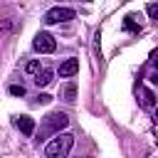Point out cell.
Instances as JSON below:
<instances>
[{
  "mask_svg": "<svg viewBox=\"0 0 158 158\" xmlns=\"http://www.w3.org/2000/svg\"><path fill=\"white\" fill-rule=\"evenodd\" d=\"M156 72H158V69H156Z\"/></svg>",
  "mask_w": 158,
  "mask_h": 158,
  "instance_id": "17",
  "label": "cell"
},
{
  "mask_svg": "<svg viewBox=\"0 0 158 158\" xmlns=\"http://www.w3.org/2000/svg\"><path fill=\"white\" fill-rule=\"evenodd\" d=\"M67 123H69L67 114H62V111H52V114H47V116H44V121H42V131H40L37 141L42 143V141H44V136H49V133L59 136V131H62V128H67Z\"/></svg>",
  "mask_w": 158,
  "mask_h": 158,
  "instance_id": "2",
  "label": "cell"
},
{
  "mask_svg": "<svg viewBox=\"0 0 158 158\" xmlns=\"http://www.w3.org/2000/svg\"><path fill=\"white\" fill-rule=\"evenodd\" d=\"M32 47H35L40 54H49V52H54V47H57V40H54L49 32H37V35H35V42H32Z\"/></svg>",
  "mask_w": 158,
  "mask_h": 158,
  "instance_id": "4",
  "label": "cell"
},
{
  "mask_svg": "<svg viewBox=\"0 0 158 158\" xmlns=\"http://www.w3.org/2000/svg\"><path fill=\"white\" fill-rule=\"evenodd\" d=\"M49 81H52V72H49V69H40L37 77H35V84H37V86H47Z\"/></svg>",
  "mask_w": 158,
  "mask_h": 158,
  "instance_id": "8",
  "label": "cell"
},
{
  "mask_svg": "<svg viewBox=\"0 0 158 158\" xmlns=\"http://www.w3.org/2000/svg\"><path fill=\"white\" fill-rule=\"evenodd\" d=\"M123 27H126V30H131V32H138V30H141V27H138V25L133 22V17H126V22H123Z\"/></svg>",
  "mask_w": 158,
  "mask_h": 158,
  "instance_id": "12",
  "label": "cell"
},
{
  "mask_svg": "<svg viewBox=\"0 0 158 158\" xmlns=\"http://www.w3.org/2000/svg\"><path fill=\"white\" fill-rule=\"evenodd\" d=\"M67 20H74V10L72 7H49L44 12V25H59V22H67Z\"/></svg>",
  "mask_w": 158,
  "mask_h": 158,
  "instance_id": "3",
  "label": "cell"
},
{
  "mask_svg": "<svg viewBox=\"0 0 158 158\" xmlns=\"http://www.w3.org/2000/svg\"><path fill=\"white\" fill-rule=\"evenodd\" d=\"M77 72H79V59H74V57H69L59 64V77H74Z\"/></svg>",
  "mask_w": 158,
  "mask_h": 158,
  "instance_id": "5",
  "label": "cell"
},
{
  "mask_svg": "<svg viewBox=\"0 0 158 158\" xmlns=\"http://www.w3.org/2000/svg\"><path fill=\"white\" fill-rule=\"evenodd\" d=\"M49 101H52L49 94H37V104H49Z\"/></svg>",
  "mask_w": 158,
  "mask_h": 158,
  "instance_id": "14",
  "label": "cell"
},
{
  "mask_svg": "<svg viewBox=\"0 0 158 158\" xmlns=\"http://www.w3.org/2000/svg\"><path fill=\"white\" fill-rule=\"evenodd\" d=\"M72 146H74V136H72V133H59V136H54V138L47 143L44 156H47V158H67L69 151H72Z\"/></svg>",
  "mask_w": 158,
  "mask_h": 158,
  "instance_id": "1",
  "label": "cell"
},
{
  "mask_svg": "<svg viewBox=\"0 0 158 158\" xmlns=\"http://www.w3.org/2000/svg\"><path fill=\"white\" fill-rule=\"evenodd\" d=\"M156 121H158V106H156Z\"/></svg>",
  "mask_w": 158,
  "mask_h": 158,
  "instance_id": "16",
  "label": "cell"
},
{
  "mask_svg": "<svg viewBox=\"0 0 158 158\" xmlns=\"http://www.w3.org/2000/svg\"><path fill=\"white\" fill-rule=\"evenodd\" d=\"M10 94H12V96H25V86H22V84H12V86H10Z\"/></svg>",
  "mask_w": 158,
  "mask_h": 158,
  "instance_id": "11",
  "label": "cell"
},
{
  "mask_svg": "<svg viewBox=\"0 0 158 158\" xmlns=\"http://www.w3.org/2000/svg\"><path fill=\"white\" fill-rule=\"evenodd\" d=\"M17 128L25 133V136H32L35 133V118H30V116H17Z\"/></svg>",
  "mask_w": 158,
  "mask_h": 158,
  "instance_id": "6",
  "label": "cell"
},
{
  "mask_svg": "<svg viewBox=\"0 0 158 158\" xmlns=\"http://www.w3.org/2000/svg\"><path fill=\"white\" fill-rule=\"evenodd\" d=\"M25 69H27L30 74H37V72H40V62H37V59H32V62H27V67H25Z\"/></svg>",
  "mask_w": 158,
  "mask_h": 158,
  "instance_id": "13",
  "label": "cell"
},
{
  "mask_svg": "<svg viewBox=\"0 0 158 158\" xmlns=\"http://www.w3.org/2000/svg\"><path fill=\"white\" fill-rule=\"evenodd\" d=\"M151 84H158V72H153V74H151Z\"/></svg>",
  "mask_w": 158,
  "mask_h": 158,
  "instance_id": "15",
  "label": "cell"
},
{
  "mask_svg": "<svg viewBox=\"0 0 158 158\" xmlns=\"http://www.w3.org/2000/svg\"><path fill=\"white\" fill-rule=\"evenodd\" d=\"M62 96H64L67 101H74V99H77V86H74L72 81L64 84V86H62Z\"/></svg>",
  "mask_w": 158,
  "mask_h": 158,
  "instance_id": "9",
  "label": "cell"
},
{
  "mask_svg": "<svg viewBox=\"0 0 158 158\" xmlns=\"http://www.w3.org/2000/svg\"><path fill=\"white\" fill-rule=\"evenodd\" d=\"M138 96H141V106L143 109H156V94L151 89H141Z\"/></svg>",
  "mask_w": 158,
  "mask_h": 158,
  "instance_id": "7",
  "label": "cell"
},
{
  "mask_svg": "<svg viewBox=\"0 0 158 158\" xmlns=\"http://www.w3.org/2000/svg\"><path fill=\"white\" fill-rule=\"evenodd\" d=\"M146 12L151 15V20H156V22H158V2H151V5L146 7Z\"/></svg>",
  "mask_w": 158,
  "mask_h": 158,
  "instance_id": "10",
  "label": "cell"
}]
</instances>
